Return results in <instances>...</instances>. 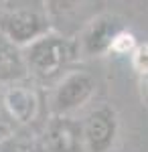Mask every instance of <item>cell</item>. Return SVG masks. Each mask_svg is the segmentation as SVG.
I'll return each instance as SVG.
<instances>
[{
	"instance_id": "6da1fadb",
	"label": "cell",
	"mask_w": 148,
	"mask_h": 152,
	"mask_svg": "<svg viewBox=\"0 0 148 152\" xmlns=\"http://www.w3.org/2000/svg\"><path fill=\"white\" fill-rule=\"evenodd\" d=\"M63 45L59 41H53L51 37H39L29 45V49L23 53L26 69H31L37 75L55 73L61 61H63Z\"/></svg>"
},
{
	"instance_id": "7a4b0ae2",
	"label": "cell",
	"mask_w": 148,
	"mask_h": 152,
	"mask_svg": "<svg viewBox=\"0 0 148 152\" xmlns=\"http://www.w3.org/2000/svg\"><path fill=\"white\" fill-rule=\"evenodd\" d=\"M43 31V18L33 10H8L2 16L0 33L10 39L12 43H33L39 39V33Z\"/></svg>"
},
{
	"instance_id": "3957f363",
	"label": "cell",
	"mask_w": 148,
	"mask_h": 152,
	"mask_svg": "<svg viewBox=\"0 0 148 152\" xmlns=\"http://www.w3.org/2000/svg\"><path fill=\"white\" fill-rule=\"evenodd\" d=\"M24 71H26V63L16 43H12L4 33H0V83L23 77Z\"/></svg>"
},
{
	"instance_id": "277c9868",
	"label": "cell",
	"mask_w": 148,
	"mask_h": 152,
	"mask_svg": "<svg viewBox=\"0 0 148 152\" xmlns=\"http://www.w3.org/2000/svg\"><path fill=\"white\" fill-rule=\"evenodd\" d=\"M4 105L16 122H29L34 116V110H37L34 95L29 89H23L18 85H12L4 94Z\"/></svg>"
},
{
	"instance_id": "5b68a950",
	"label": "cell",
	"mask_w": 148,
	"mask_h": 152,
	"mask_svg": "<svg viewBox=\"0 0 148 152\" xmlns=\"http://www.w3.org/2000/svg\"><path fill=\"white\" fill-rule=\"evenodd\" d=\"M132 45H134V39H132V35H126V33L116 35L114 39H112V49L118 51V53H126V51H130Z\"/></svg>"
},
{
	"instance_id": "8992f818",
	"label": "cell",
	"mask_w": 148,
	"mask_h": 152,
	"mask_svg": "<svg viewBox=\"0 0 148 152\" xmlns=\"http://www.w3.org/2000/svg\"><path fill=\"white\" fill-rule=\"evenodd\" d=\"M134 65H136L138 71L148 73V45H142V47L136 49V53H134Z\"/></svg>"
},
{
	"instance_id": "52a82bcc",
	"label": "cell",
	"mask_w": 148,
	"mask_h": 152,
	"mask_svg": "<svg viewBox=\"0 0 148 152\" xmlns=\"http://www.w3.org/2000/svg\"><path fill=\"white\" fill-rule=\"evenodd\" d=\"M0 152H29V148H26V146H23L21 142L2 140V142H0Z\"/></svg>"
},
{
	"instance_id": "ba28073f",
	"label": "cell",
	"mask_w": 148,
	"mask_h": 152,
	"mask_svg": "<svg viewBox=\"0 0 148 152\" xmlns=\"http://www.w3.org/2000/svg\"><path fill=\"white\" fill-rule=\"evenodd\" d=\"M51 4L63 10V8H71V6L75 4V0H51Z\"/></svg>"
},
{
	"instance_id": "9c48e42d",
	"label": "cell",
	"mask_w": 148,
	"mask_h": 152,
	"mask_svg": "<svg viewBox=\"0 0 148 152\" xmlns=\"http://www.w3.org/2000/svg\"><path fill=\"white\" fill-rule=\"evenodd\" d=\"M0 4H2V0H0Z\"/></svg>"
}]
</instances>
